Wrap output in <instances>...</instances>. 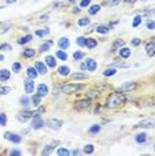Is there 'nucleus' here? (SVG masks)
Listing matches in <instances>:
<instances>
[{
	"label": "nucleus",
	"mask_w": 155,
	"mask_h": 156,
	"mask_svg": "<svg viewBox=\"0 0 155 156\" xmlns=\"http://www.w3.org/2000/svg\"><path fill=\"white\" fill-rule=\"evenodd\" d=\"M35 68L38 69V72L40 73V75H45V73H47V67H45V64L44 63H41V62L35 63Z\"/></svg>",
	"instance_id": "nucleus-12"
},
{
	"label": "nucleus",
	"mask_w": 155,
	"mask_h": 156,
	"mask_svg": "<svg viewBox=\"0 0 155 156\" xmlns=\"http://www.w3.org/2000/svg\"><path fill=\"white\" fill-rule=\"evenodd\" d=\"M123 44H124V41H123L122 39H119V40H115L114 44H112V47H111V52H116V49L121 48ZM118 51H119V49H118Z\"/></svg>",
	"instance_id": "nucleus-27"
},
{
	"label": "nucleus",
	"mask_w": 155,
	"mask_h": 156,
	"mask_svg": "<svg viewBox=\"0 0 155 156\" xmlns=\"http://www.w3.org/2000/svg\"><path fill=\"white\" fill-rule=\"evenodd\" d=\"M48 34H50V30H48V28H45V30H39V31L35 32V35L39 36V37H43V36H45V35H48Z\"/></svg>",
	"instance_id": "nucleus-36"
},
{
	"label": "nucleus",
	"mask_w": 155,
	"mask_h": 156,
	"mask_svg": "<svg viewBox=\"0 0 155 156\" xmlns=\"http://www.w3.org/2000/svg\"><path fill=\"white\" fill-rule=\"evenodd\" d=\"M96 32L98 34H102V35H106V34H108L110 32V30H111V27H108V26H103V24H99V26H96Z\"/></svg>",
	"instance_id": "nucleus-18"
},
{
	"label": "nucleus",
	"mask_w": 155,
	"mask_h": 156,
	"mask_svg": "<svg viewBox=\"0 0 155 156\" xmlns=\"http://www.w3.org/2000/svg\"><path fill=\"white\" fill-rule=\"evenodd\" d=\"M116 73V69L115 68H106L103 71V76H114Z\"/></svg>",
	"instance_id": "nucleus-34"
},
{
	"label": "nucleus",
	"mask_w": 155,
	"mask_h": 156,
	"mask_svg": "<svg viewBox=\"0 0 155 156\" xmlns=\"http://www.w3.org/2000/svg\"><path fill=\"white\" fill-rule=\"evenodd\" d=\"M58 144H59V141H51V143L48 144L47 147H45L44 150H43V152H41V154H43V155H48V154H51V151L54 150L55 145H58Z\"/></svg>",
	"instance_id": "nucleus-20"
},
{
	"label": "nucleus",
	"mask_w": 155,
	"mask_h": 156,
	"mask_svg": "<svg viewBox=\"0 0 155 156\" xmlns=\"http://www.w3.org/2000/svg\"><path fill=\"white\" fill-rule=\"evenodd\" d=\"M124 101H126V98H124V95H123L121 91L112 92V94L108 95L107 100H106V107L112 108V109L119 108V107H122V105L124 104Z\"/></svg>",
	"instance_id": "nucleus-1"
},
{
	"label": "nucleus",
	"mask_w": 155,
	"mask_h": 156,
	"mask_svg": "<svg viewBox=\"0 0 155 156\" xmlns=\"http://www.w3.org/2000/svg\"><path fill=\"white\" fill-rule=\"evenodd\" d=\"M58 45H59V48L60 49H67L70 47V40L67 37H60L58 40Z\"/></svg>",
	"instance_id": "nucleus-16"
},
{
	"label": "nucleus",
	"mask_w": 155,
	"mask_h": 156,
	"mask_svg": "<svg viewBox=\"0 0 155 156\" xmlns=\"http://www.w3.org/2000/svg\"><path fill=\"white\" fill-rule=\"evenodd\" d=\"M71 154H72V155H79L80 152H79V150H74V151L71 152Z\"/></svg>",
	"instance_id": "nucleus-57"
},
{
	"label": "nucleus",
	"mask_w": 155,
	"mask_h": 156,
	"mask_svg": "<svg viewBox=\"0 0 155 156\" xmlns=\"http://www.w3.org/2000/svg\"><path fill=\"white\" fill-rule=\"evenodd\" d=\"M146 54L149 55L150 58L155 56V41H149V43L146 44Z\"/></svg>",
	"instance_id": "nucleus-10"
},
{
	"label": "nucleus",
	"mask_w": 155,
	"mask_h": 156,
	"mask_svg": "<svg viewBox=\"0 0 155 156\" xmlns=\"http://www.w3.org/2000/svg\"><path fill=\"white\" fill-rule=\"evenodd\" d=\"M99 131H100V126H99V124H94L92 127H90V128H88V133L96 135V133H99Z\"/></svg>",
	"instance_id": "nucleus-33"
},
{
	"label": "nucleus",
	"mask_w": 155,
	"mask_h": 156,
	"mask_svg": "<svg viewBox=\"0 0 155 156\" xmlns=\"http://www.w3.org/2000/svg\"><path fill=\"white\" fill-rule=\"evenodd\" d=\"M114 66H116V67H122V68H127V64H124V63H114Z\"/></svg>",
	"instance_id": "nucleus-54"
},
{
	"label": "nucleus",
	"mask_w": 155,
	"mask_h": 156,
	"mask_svg": "<svg viewBox=\"0 0 155 156\" xmlns=\"http://www.w3.org/2000/svg\"><path fill=\"white\" fill-rule=\"evenodd\" d=\"M99 92H98V91H88V92H87V98H90V99H92V98H98V96H99Z\"/></svg>",
	"instance_id": "nucleus-42"
},
{
	"label": "nucleus",
	"mask_w": 155,
	"mask_h": 156,
	"mask_svg": "<svg viewBox=\"0 0 155 156\" xmlns=\"http://www.w3.org/2000/svg\"><path fill=\"white\" fill-rule=\"evenodd\" d=\"M96 45H98V41L95 40V39H92V37H90V39H87V40H86V47L88 49L95 48Z\"/></svg>",
	"instance_id": "nucleus-29"
},
{
	"label": "nucleus",
	"mask_w": 155,
	"mask_h": 156,
	"mask_svg": "<svg viewBox=\"0 0 155 156\" xmlns=\"http://www.w3.org/2000/svg\"><path fill=\"white\" fill-rule=\"evenodd\" d=\"M45 64L51 68H55L56 67V59L54 56H45Z\"/></svg>",
	"instance_id": "nucleus-24"
},
{
	"label": "nucleus",
	"mask_w": 155,
	"mask_h": 156,
	"mask_svg": "<svg viewBox=\"0 0 155 156\" xmlns=\"http://www.w3.org/2000/svg\"><path fill=\"white\" fill-rule=\"evenodd\" d=\"M17 0H5V3L7 4H13V3H16Z\"/></svg>",
	"instance_id": "nucleus-56"
},
{
	"label": "nucleus",
	"mask_w": 155,
	"mask_h": 156,
	"mask_svg": "<svg viewBox=\"0 0 155 156\" xmlns=\"http://www.w3.org/2000/svg\"><path fill=\"white\" fill-rule=\"evenodd\" d=\"M40 101H41V96L39 94H35L32 95V98H31V103L35 105V107H39L40 105Z\"/></svg>",
	"instance_id": "nucleus-25"
},
{
	"label": "nucleus",
	"mask_w": 155,
	"mask_h": 156,
	"mask_svg": "<svg viewBox=\"0 0 155 156\" xmlns=\"http://www.w3.org/2000/svg\"><path fill=\"white\" fill-rule=\"evenodd\" d=\"M45 124L52 129H59L63 126V120H60V119H48L47 122H45Z\"/></svg>",
	"instance_id": "nucleus-6"
},
{
	"label": "nucleus",
	"mask_w": 155,
	"mask_h": 156,
	"mask_svg": "<svg viewBox=\"0 0 155 156\" xmlns=\"http://www.w3.org/2000/svg\"><path fill=\"white\" fill-rule=\"evenodd\" d=\"M136 88V84L135 83H124L122 87H119V91L121 92H127V91H132V90H135Z\"/></svg>",
	"instance_id": "nucleus-11"
},
{
	"label": "nucleus",
	"mask_w": 155,
	"mask_h": 156,
	"mask_svg": "<svg viewBox=\"0 0 155 156\" xmlns=\"http://www.w3.org/2000/svg\"><path fill=\"white\" fill-rule=\"evenodd\" d=\"M24 84V91H26V94H32L34 90H35V83H34V79H26L23 81Z\"/></svg>",
	"instance_id": "nucleus-7"
},
{
	"label": "nucleus",
	"mask_w": 155,
	"mask_h": 156,
	"mask_svg": "<svg viewBox=\"0 0 155 156\" xmlns=\"http://www.w3.org/2000/svg\"><path fill=\"white\" fill-rule=\"evenodd\" d=\"M119 56L123 59H127L131 56V49L127 48V47H122V48H119Z\"/></svg>",
	"instance_id": "nucleus-13"
},
{
	"label": "nucleus",
	"mask_w": 155,
	"mask_h": 156,
	"mask_svg": "<svg viewBox=\"0 0 155 156\" xmlns=\"http://www.w3.org/2000/svg\"><path fill=\"white\" fill-rule=\"evenodd\" d=\"M31 40H32V35H27V36H23V37H20L19 40H17V44L23 45V44H27V43H30Z\"/></svg>",
	"instance_id": "nucleus-28"
},
{
	"label": "nucleus",
	"mask_w": 155,
	"mask_h": 156,
	"mask_svg": "<svg viewBox=\"0 0 155 156\" xmlns=\"http://www.w3.org/2000/svg\"><path fill=\"white\" fill-rule=\"evenodd\" d=\"M22 56L26 59H30V58H34L35 56V49L32 48H24V51L22 52Z\"/></svg>",
	"instance_id": "nucleus-21"
},
{
	"label": "nucleus",
	"mask_w": 155,
	"mask_h": 156,
	"mask_svg": "<svg viewBox=\"0 0 155 156\" xmlns=\"http://www.w3.org/2000/svg\"><path fill=\"white\" fill-rule=\"evenodd\" d=\"M124 3H131V4H134V3H135V0H124Z\"/></svg>",
	"instance_id": "nucleus-58"
},
{
	"label": "nucleus",
	"mask_w": 155,
	"mask_h": 156,
	"mask_svg": "<svg viewBox=\"0 0 155 156\" xmlns=\"http://www.w3.org/2000/svg\"><path fill=\"white\" fill-rule=\"evenodd\" d=\"M80 69H82V71H87V64H86V62H83L82 64H80Z\"/></svg>",
	"instance_id": "nucleus-55"
},
{
	"label": "nucleus",
	"mask_w": 155,
	"mask_h": 156,
	"mask_svg": "<svg viewBox=\"0 0 155 156\" xmlns=\"http://www.w3.org/2000/svg\"><path fill=\"white\" fill-rule=\"evenodd\" d=\"M56 155H59V156H68L70 151L67 150V148H59V150L56 151Z\"/></svg>",
	"instance_id": "nucleus-38"
},
{
	"label": "nucleus",
	"mask_w": 155,
	"mask_h": 156,
	"mask_svg": "<svg viewBox=\"0 0 155 156\" xmlns=\"http://www.w3.org/2000/svg\"><path fill=\"white\" fill-rule=\"evenodd\" d=\"M83 152H84V154H86V155L92 154V152H94V145H92V144H87V145H84Z\"/></svg>",
	"instance_id": "nucleus-37"
},
{
	"label": "nucleus",
	"mask_w": 155,
	"mask_h": 156,
	"mask_svg": "<svg viewBox=\"0 0 155 156\" xmlns=\"http://www.w3.org/2000/svg\"><path fill=\"white\" fill-rule=\"evenodd\" d=\"M86 64H87V71H90V72H94L95 69H96V62H95L94 59H86Z\"/></svg>",
	"instance_id": "nucleus-14"
},
{
	"label": "nucleus",
	"mask_w": 155,
	"mask_h": 156,
	"mask_svg": "<svg viewBox=\"0 0 155 156\" xmlns=\"http://www.w3.org/2000/svg\"><path fill=\"white\" fill-rule=\"evenodd\" d=\"M146 27H147V30H150V31L155 30V22H154V20H149L147 24H146Z\"/></svg>",
	"instance_id": "nucleus-45"
},
{
	"label": "nucleus",
	"mask_w": 155,
	"mask_h": 156,
	"mask_svg": "<svg viewBox=\"0 0 155 156\" xmlns=\"http://www.w3.org/2000/svg\"><path fill=\"white\" fill-rule=\"evenodd\" d=\"M4 49L5 51H11V45L9 44H2L0 45V51H4Z\"/></svg>",
	"instance_id": "nucleus-51"
},
{
	"label": "nucleus",
	"mask_w": 155,
	"mask_h": 156,
	"mask_svg": "<svg viewBox=\"0 0 155 156\" xmlns=\"http://www.w3.org/2000/svg\"><path fill=\"white\" fill-rule=\"evenodd\" d=\"M121 2H122V0H108L107 4H108V5H116L118 3H121Z\"/></svg>",
	"instance_id": "nucleus-52"
},
{
	"label": "nucleus",
	"mask_w": 155,
	"mask_h": 156,
	"mask_svg": "<svg viewBox=\"0 0 155 156\" xmlns=\"http://www.w3.org/2000/svg\"><path fill=\"white\" fill-rule=\"evenodd\" d=\"M9 155H11V156H19V155H22V152L17 151V150H13V151L9 152Z\"/></svg>",
	"instance_id": "nucleus-53"
},
{
	"label": "nucleus",
	"mask_w": 155,
	"mask_h": 156,
	"mask_svg": "<svg viewBox=\"0 0 155 156\" xmlns=\"http://www.w3.org/2000/svg\"><path fill=\"white\" fill-rule=\"evenodd\" d=\"M9 91H11L9 87H0V95H7Z\"/></svg>",
	"instance_id": "nucleus-49"
},
{
	"label": "nucleus",
	"mask_w": 155,
	"mask_h": 156,
	"mask_svg": "<svg viewBox=\"0 0 155 156\" xmlns=\"http://www.w3.org/2000/svg\"><path fill=\"white\" fill-rule=\"evenodd\" d=\"M76 12H80V8H78V7H76L75 9H74V13H76Z\"/></svg>",
	"instance_id": "nucleus-59"
},
{
	"label": "nucleus",
	"mask_w": 155,
	"mask_h": 156,
	"mask_svg": "<svg viewBox=\"0 0 155 156\" xmlns=\"http://www.w3.org/2000/svg\"><path fill=\"white\" fill-rule=\"evenodd\" d=\"M0 126L2 127L7 126V115L5 113H0Z\"/></svg>",
	"instance_id": "nucleus-41"
},
{
	"label": "nucleus",
	"mask_w": 155,
	"mask_h": 156,
	"mask_svg": "<svg viewBox=\"0 0 155 156\" xmlns=\"http://www.w3.org/2000/svg\"><path fill=\"white\" fill-rule=\"evenodd\" d=\"M90 4H91V0H82L79 7L80 8H84V7H90Z\"/></svg>",
	"instance_id": "nucleus-47"
},
{
	"label": "nucleus",
	"mask_w": 155,
	"mask_h": 156,
	"mask_svg": "<svg viewBox=\"0 0 155 156\" xmlns=\"http://www.w3.org/2000/svg\"><path fill=\"white\" fill-rule=\"evenodd\" d=\"M90 24V19L88 17H82V19L78 22V26L79 27H86V26H88Z\"/></svg>",
	"instance_id": "nucleus-35"
},
{
	"label": "nucleus",
	"mask_w": 155,
	"mask_h": 156,
	"mask_svg": "<svg viewBox=\"0 0 155 156\" xmlns=\"http://www.w3.org/2000/svg\"><path fill=\"white\" fill-rule=\"evenodd\" d=\"M86 40H87V39L84 36H79L76 39V44L80 45V47H86Z\"/></svg>",
	"instance_id": "nucleus-39"
},
{
	"label": "nucleus",
	"mask_w": 155,
	"mask_h": 156,
	"mask_svg": "<svg viewBox=\"0 0 155 156\" xmlns=\"http://www.w3.org/2000/svg\"><path fill=\"white\" fill-rule=\"evenodd\" d=\"M91 104V99L90 98H86V99H82V100H78L75 103V108L78 111H82V109H86L88 108Z\"/></svg>",
	"instance_id": "nucleus-3"
},
{
	"label": "nucleus",
	"mask_w": 155,
	"mask_h": 156,
	"mask_svg": "<svg viewBox=\"0 0 155 156\" xmlns=\"http://www.w3.org/2000/svg\"><path fill=\"white\" fill-rule=\"evenodd\" d=\"M20 69H22V66H20V63H13V66H12V71L13 72H20Z\"/></svg>",
	"instance_id": "nucleus-46"
},
{
	"label": "nucleus",
	"mask_w": 155,
	"mask_h": 156,
	"mask_svg": "<svg viewBox=\"0 0 155 156\" xmlns=\"http://www.w3.org/2000/svg\"><path fill=\"white\" fill-rule=\"evenodd\" d=\"M140 23H142V16H140V15L135 16V17H134V22H132V27H134V28H136Z\"/></svg>",
	"instance_id": "nucleus-40"
},
{
	"label": "nucleus",
	"mask_w": 155,
	"mask_h": 156,
	"mask_svg": "<svg viewBox=\"0 0 155 156\" xmlns=\"http://www.w3.org/2000/svg\"><path fill=\"white\" fill-rule=\"evenodd\" d=\"M51 44H52V41L51 40H48L47 43H43L39 47V52H45V51H48L50 49V47H51Z\"/></svg>",
	"instance_id": "nucleus-32"
},
{
	"label": "nucleus",
	"mask_w": 155,
	"mask_h": 156,
	"mask_svg": "<svg viewBox=\"0 0 155 156\" xmlns=\"http://www.w3.org/2000/svg\"><path fill=\"white\" fill-rule=\"evenodd\" d=\"M44 120L43 119H40L39 116H35L34 118V120H32V123H31V127H32L34 129H40L41 127L44 126Z\"/></svg>",
	"instance_id": "nucleus-9"
},
{
	"label": "nucleus",
	"mask_w": 155,
	"mask_h": 156,
	"mask_svg": "<svg viewBox=\"0 0 155 156\" xmlns=\"http://www.w3.org/2000/svg\"><path fill=\"white\" fill-rule=\"evenodd\" d=\"M0 60H2V62L4 60V56H3V55H0Z\"/></svg>",
	"instance_id": "nucleus-60"
},
{
	"label": "nucleus",
	"mask_w": 155,
	"mask_h": 156,
	"mask_svg": "<svg viewBox=\"0 0 155 156\" xmlns=\"http://www.w3.org/2000/svg\"><path fill=\"white\" fill-rule=\"evenodd\" d=\"M140 2H146V0H140Z\"/></svg>",
	"instance_id": "nucleus-62"
},
{
	"label": "nucleus",
	"mask_w": 155,
	"mask_h": 156,
	"mask_svg": "<svg viewBox=\"0 0 155 156\" xmlns=\"http://www.w3.org/2000/svg\"><path fill=\"white\" fill-rule=\"evenodd\" d=\"M38 75H39V72H38V69L35 68V67H28L27 68V76L30 77V79H36L38 77Z\"/></svg>",
	"instance_id": "nucleus-15"
},
{
	"label": "nucleus",
	"mask_w": 155,
	"mask_h": 156,
	"mask_svg": "<svg viewBox=\"0 0 155 156\" xmlns=\"http://www.w3.org/2000/svg\"><path fill=\"white\" fill-rule=\"evenodd\" d=\"M100 8L102 7L99 4H92V5H90V8H88V13L90 15H96V13L100 11Z\"/></svg>",
	"instance_id": "nucleus-26"
},
{
	"label": "nucleus",
	"mask_w": 155,
	"mask_h": 156,
	"mask_svg": "<svg viewBox=\"0 0 155 156\" xmlns=\"http://www.w3.org/2000/svg\"><path fill=\"white\" fill-rule=\"evenodd\" d=\"M135 127L136 128H153V127H155V118L154 119L142 120V122L138 123Z\"/></svg>",
	"instance_id": "nucleus-5"
},
{
	"label": "nucleus",
	"mask_w": 155,
	"mask_h": 156,
	"mask_svg": "<svg viewBox=\"0 0 155 156\" xmlns=\"http://www.w3.org/2000/svg\"><path fill=\"white\" fill-rule=\"evenodd\" d=\"M19 104L22 105V107H24V108H28V105L31 104V99L28 96H22L19 99Z\"/></svg>",
	"instance_id": "nucleus-23"
},
{
	"label": "nucleus",
	"mask_w": 155,
	"mask_h": 156,
	"mask_svg": "<svg viewBox=\"0 0 155 156\" xmlns=\"http://www.w3.org/2000/svg\"><path fill=\"white\" fill-rule=\"evenodd\" d=\"M9 77H11V72H9L8 69H2L0 71V81H2V83L9 80Z\"/></svg>",
	"instance_id": "nucleus-17"
},
{
	"label": "nucleus",
	"mask_w": 155,
	"mask_h": 156,
	"mask_svg": "<svg viewBox=\"0 0 155 156\" xmlns=\"http://www.w3.org/2000/svg\"><path fill=\"white\" fill-rule=\"evenodd\" d=\"M38 94L40 95L41 98L45 96V95L48 94V87L45 86V84H39L38 86Z\"/></svg>",
	"instance_id": "nucleus-22"
},
{
	"label": "nucleus",
	"mask_w": 155,
	"mask_h": 156,
	"mask_svg": "<svg viewBox=\"0 0 155 156\" xmlns=\"http://www.w3.org/2000/svg\"><path fill=\"white\" fill-rule=\"evenodd\" d=\"M146 140H147V135L144 133V132L135 135V141L138 144H144V143H146Z\"/></svg>",
	"instance_id": "nucleus-19"
},
{
	"label": "nucleus",
	"mask_w": 155,
	"mask_h": 156,
	"mask_svg": "<svg viewBox=\"0 0 155 156\" xmlns=\"http://www.w3.org/2000/svg\"><path fill=\"white\" fill-rule=\"evenodd\" d=\"M9 27H11V24H9V23H4V24H2V30H0V34H4V32H7Z\"/></svg>",
	"instance_id": "nucleus-44"
},
{
	"label": "nucleus",
	"mask_w": 155,
	"mask_h": 156,
	"mask_svg": "<svg viewBox=\"0 0 155 156\" xmlns=\"http://www.w3.org/2000/svg\"><path fill=\"white\" fill-rule=\"evenodd\" d=\"M140 43H142V40H140L139 37H134L132 40H131V44L134 45V47H138V45H139Z\"/></svg>",
	"instance_id": "nucleus-48"
},
{
	"label": "nucleus",
	"mask_w": 155,
	"mask_h": 156,
	"mask_svg": "<svg viewBox=\"0 0 155 156\" xmlns=\"http://www.w3.org/2000/svg\"><path fill=\"white\" fill-rule=\"evenodd\" d=\"M82 86L80 84H64V86H60L58 88H55V94H72L78 90H80Z\"/></svg>",
	"instance_id": "nucleus-2"
},
{
	"label": "nucleus",
	"mask_w": 155,
	"mask_h": 156,
	"mask_svg": "<svg viewBox=\"0 0 155 156\" xmlns=\"http://www.w3.org/2000/svg\"><path fill=\"white\" fill-rule=\"evenodd\" d=\"M4 139L12 141V143H15V144H19L20 141H22V136H20V135H17V133L5 132V133H4Z\"/></svg>",
	"instance_id": "nucleus-4"
},
{
	"label": "nucleus",
	"mask_w": 155,
	"mask_h": 156,
	"mask_svg": "<svg viewBox=\"0 0 155 156\" xmlns=\"http://www.w3.org/2000/svg\"><path fill=\"white\" fill-rule=\"evenodd\" d=\"M72 77H74V79H86L87 75H84V73H79V72H78V73H74Z\"/></svg>",
	"instance_id": "nucleus-50"
},
{
	"label": "nucleus",
	"mask_w": 155,
	"mask_h": 156,
	"mask_svg": "<svg viewBox=\"0 0 155 156\" xmlns=\"http://www.w3.org/2000/svg\"><path fill=\"white\" fill-rule=\"evenodd\" d=\"M56 58L60 59L62 62H66V60L68 59V55H67V52H64V51H56Z\"/></svg>",
	"instance_id": "nucleus-31"
},
{
	"label": "nucleus",
	"mask_w": 155,
	"mask_h": 156,
	"mask_svg": "<svg viewBox=\"0 0 155 156\" xmlns=\"http://www.w3.org/2000/svg\"><path fill=\"white\" fill-rule=\"evenodd\" d=\"M58 73L60 76H67L70 73V68L68 67H66V66H62V67H59L58 68Z\"/></svg>",
	"instance_id": "nucleus-30"
},
{
	"label": "nucleus",
	"mask_w": 155,
	"mask_h": 156,
	"mask_svg": "<svg viewBox=\"0 0 155 156\" xmlns=\"http://www.w3.org/2000/svg\"><path fill=\"white\" fill-rule=\"evenodd\" d=\"M30 118H34V112H31V111H23V112H20L19 115H17V120L19 122H22V123H26Z\"/></svg>",
	"instance_id": "nucleus-8"
},
{
	"label": "nucleus",
	"mask_w": 155,
	"mask_h": 156,
	"mask_svg": "<svg viewBox=\"0 0 155 156\" xmlns=\"http://www.w3.org/2000/svg\"><path fill=\"white\" fill-rule=\"evenodd\" d=\"M154 147H155V145H154Z\"/></svg>",
	"instance_id": "nucleus-63"
},
{
	"label": "nucleus",
	"mask_w": 155,
	"mask_h": 156,
	"mask_svg": "<svg viewBox=\"0 0 155 156\" xmlns=\"http://www.w3.org/2000/svg\"><path fill=\"white\" fill-rule=\"evenodd\" d=\"M151 12H154V13H155V9H153V11H151Z\"/></svg>",
	"instance_id": "nucleus-61"
},
{
	"label": "nucleus",
	"mask_w": 155,
	"mask_h": 156,
	"mask_svg": "<svg viewBox=\"0 0 155 156\" xmlns=\"http://www.w3.org/2000/svg\"><path fill=\"white\" fill-rule=\"evenodd\" d=\"M83 56H84V54H83L82 51L74 52V59H75V60H80V59H83Z\"/></svg>",
	"instance_id": "nucleus-43"
}]
</instances>
